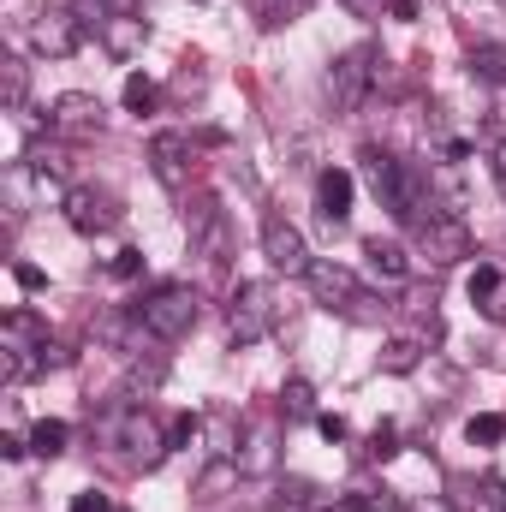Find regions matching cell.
I'll return each mask as SVG.
<instances>
[{
  "label": "cell",
  "instance_id": "obj_17",
  "mask_svg": "<svg viewBox=\"0 0 506 512\" xmlns=\"http://www.w3.org/2000/svg\"><path fill=\"white\" fill-rule=\"evenodd\" d=\"M239 477H245V471H239V459H209V465L197 471V483H191V501L215 507V501H227V489H233Z\"/></svg>",
  "mask_w": 506,
  "mask_h": 512
},
{
  "label": "cell",
  "instance_id": "obj_16",
  "mask_svg": "<svg viewBox=\"0 0 506 512\" xmlns=\"http://www.w3.org/2000/svg\"><path fill=\"white\" fill-rule=\"evenodd\" d=\"M471 304H477L489 322H506V268L477 262V274H471Z\"/></svg>",
  "mask_w": 506,
  "mask_h": 512
},
{
  "label": "cell",
  "instance_id": "obj_1",
  "mask_svg": "<svg viewBox=\"0 0 506 512\" xmlns=\"http://www.w3.org/2000/svg\"><path fill=\"white\" fill-rule=\"evenodd\" d=\"M131 316H137V328H143L149 340L173 346V340H185V334L197 328V292H191L185 280H167V286L143 292V298L131 304Z\"/></svg>",
  "mask_w": 506,
  "mask_h": 512
},
{
  "label": "cell",
  "instance_id": "obj_22",
  "mask_svg": "<svg viewBox=\"0 0 506 512\" xmlns=\"http://www.w3.org/2000/svg\"><path fill=\"white\" fill-rule=\"evenodd\" d=\"M471 78L501 90L506 84V42H477V48H471Z\"/></svg>",
  "mask_w": 506,
  "mask_h": 512
},
{
  "label": "cell",
  "instance_id": "obj_32",
  "mask_svg": "<svg viewBox=\"0 0 506 512\" xmlns=\"http://www.w3.org/2000/svg\"><path fill=\"white\" fill-rule=\"evenodd\" d=\"M12 280H18L24 292H42V286H48V274H42L36 262H12Z\"/></svg>",
  "mask_w": 506,
  "mask_h": 512
},
{
  "label": "cell",
  "instance_id": "obj_3",
  "mask_svg": "<svg viewBox=\"0 0 506 512\" xmlns=\"http://www.w3.org/2000/svg\"><path fill=\"white\" fill-rule=\"evenodd\" d=\"M108 435L126 447V459L131 465H143V471H155V465L173 453V441L161 435V423L149 417V405H126V411H114V417H108Z\"/></svg>",
  "mask_w": 506,
  "mask_h": 512
},
{
  "label": "cell",
  "instance_id": "obj_9",
  "mask_svg": "<svg viewBox=\"0 0 506 512\" xmlns=\"http://www.w3.org/2000/svg\"><path fill=\"white\" fill-rule=\"evenodd\" d=\"M78 42H84L78 12H54V6H48V12L30 18V48H36V54H48V60H72Z\"/></svg>",
  "mask_w": 506,
  "mask_h": 512
},
{
  "label": "cell",
  "instance_id": "obj_12",
  "mask_svg": "<svg viewBox=\"0 0 506 512\" xmlns=\"http://www.w3.org/2000/svg\"><path fill=\"white\" fill-rule=\"evenodd\" d=\"M185 221H191V245L209 256V262H227L233 251V233H227V209H215L209 197H197L191 209H185Z\"/></svg>",
  "mask_w": 506,
  "mask_h": 512
},
{
  "label": "cell",
  "instance_id": "obj_2",
  "mask_svg": "<svg viewBox=\"0 0 506 512\" xmlns=\"http://www.w3.org/2000/svg\"><path fill=\"white\" fill-rule=\"evenodd\" d=\"M376 66H381V54L370 42H358V48H346V54L334 60V72H328V102H334L340 120H352V114L364 108V96L376 90Z\"/></svg>",
  "mask_w": 506,
  "mask_h": 512
},
{
  "label": "cell",
  "instance_id": "obj_24",
  "mask_svg": "<svg viewBox=\"0 0 506 512\" xmlns=\"http://www.w3.org/2000/svg\"><path fill=\"white\" fill-rule=\"evenodd\" d=\"M280 417H286V423L316 417V387L304 382V376H292V382H286V393H280Z\"/></svg>",
  "mask_w": 506,
  "mask_h": 512
},
{
  "label": "cell",
  "instance_id": "obj_36",
  "mask_svg": "<svg viewBox=\"0 0 506 512\" xmlns=\"http://www.w3.org/2000/svg\"><path fill=\"white\" fill-rule=\"evenodd\" d=\"M340 6H346V12H358V18H381L393 0H340Z\"/></svg>",
  "mask_w": 506,
  "mask_h": 512
},
{
  "label": "cell",
  "instance_id": "obj_21",
  "mask_svg": "<svg viewBox=\"0 0 506 512\" xmlns=\"http://www.w3.org/2000/svg\"><path fill=\"white\" fill-rule=\"evenodd\" d=\"M72 12H78V24L84 30H108V18H131L137 12V0H72Z\"/></svg>",
  "mask_w": 506,
  "mask_h": 512
},
{
  "label": "cell",
  "instance_id": "obj_34",
  "mask_svg": "<svg viewBox=\"0 0 506 512\" xmlns=\"http://www.w3.org/2000/svg\"><path fill=\"white\" fill-rule=\"evenodd\" d=\"M72 512H114V501L102 489H84V495H72Z\"/></svg>",
  "mask_w": 506,
  "mask_h": 512
},
{
  "label": "cell",
  "instance_id": "obj_40",
  "mask_svg": "<svg viewBox=\"0 0 506 512\" xmlns=\"http://www.w3.org/2000/svg\"><path fill=\"white\" fill-rule=\"evenodd\" d=\"M405 512H453L447 501H423V507H405Z\"/></svg>",
  "mask_w": 506,
  "mask_h": 512
},
{
  "label": "cell",
  "instance_id": "obj_35",
  "mask_svg": "<svg viewBox=\"0 0 506 512\" xmlns=\"http://www.w3.org/2000/svg\"><path fill=\"white\" fill-rule=\"evenodd\" d=\"M131 274H143V251H120L114 256V280H131Z\"/></svg>",
  "mask_w": 506,
  "mask_h": 512
},
{
  "label": "cell",
  "instance_id": "obj_39",
  "mask_svg": "<svg viewBox=\"0 0 506 512\" xmlns=\"http://www.w3.org/2000/svg\"><path fill=\"white\" fill-rule=\"evenodd\" d=\"M489 507H495V512H506V483H501V477L489 483Z\"/></svg>",
  "mask_w": 506,
  "mask_h": 512
},
{
  "label": "cell",
  "instance_id": "obj_28",
  "mask_svg": "<svg viewBox=\"0 0 506 512\" xmlns=\"http://www.w3.org/2000/svg\"><path fill=\"white\" fill-rule=\"evenodd\" d=\"M465 435H471L477 447H495V441H506V417L483 411V417H471V423H465Z\"/></svg>",
  "mask_w": 506,
  "mask_h": 512
},
{
  "label": "cell",
  "instance_id": "obj_15",
  "mask_svg": "<svg viewBox=\"0 0 506 512\" xmlns=\"http://www.w3.org/2000/svg\"><path fill=\"white\" fill-rule=\"evenodd\" d=\"M316 209L328 227H346L352 221V173L346 167H322L316 173Z\"/></svg>",
  "mask_w": 506,
  "mask_h": 512
},
{
  "label": "cell",
  "instance_id": "obj_23",
  "mask_svg": "<svg viewBox=\"0 0 506 512\" xmlns=\"http://www.w3.org/2000/svg\"><path fill=\"white\" fill-rule=\"evenodd\" d=\"M417 364H423V340L399 334V340H387V346H381V370H387V376H411Z\"/></svg>",
  "mask_w": 506,
  "mask_h": 512
},
{
  "label": "cell",
  "instance_id": "obj_19",
  "mask_svg": "<svg viewBox=\"0 0 506 512\" xmlns=\"http://www.w3.org/2000/svg\"><path fill=\"white\" fill-rule=\"evenodd\" d=\"M143 42H149V24H143L137 12H131V18H108V30H102V48H108L114 60H137Z\"/></svg>",
  "mask_w": 506,
  "mask_h": 512
},
{
  "label": "cell",
  "instance_id": "obj_38",
  "mask_svg": "<svg viewBox=\"0 0 506 512\" xmlns=\"http://www.w3.org/2000/svg\"><path fill=\"white\" fill-rule=\"evenodd\" d=\"M0 453H6V459H24V453H30V441H24V435H0Z\"/></svg>",
  "mask_w": 506,
  "mask_h": 512
},
{
  "label": "cell",
  "instance_id": "obj_30",
  "mask_svg": "<svg viewBox=\"0 0 506 512\" xmlns=\"http://www.w3.org/2000/svg\"><path fill=\"white\" fill-rule=\"evenodd\" d=\"M203 90H209V78H203V72H197V66H185V72H179V78H173V96H179V102H197V96H203Z\"/></svg>",
  "mask_w": 506,
  "mask_h": 512
},
{
  "label": "cell",
  "instance_id": "obj_18",
  "mask_svg": "<svg viewBox=\"0 0 506 512\" xmlns=\"http://www.w3.org/2000/svg\"><path fill=\"white\" fill-rule=\"evenodd\" d=\"M364 256H370V274H376L381 286H405L411 280V262H405V251L393 245V239H364Z\"/></svg>",
  "mask_w": 506,
  "mask_h": 512
},
{
  "label": "cell",
  "instance_id": "obj_25",
  "mask_svg": "<svg viewBox=\"0 0 506 512\" xmlns=\"http://www.w3.org/2000/svg\"><path fill=\"white\" fill-rule=\"evenodd\" d=\"M66 441H72V429H66L60 417H42V423L30 429V453H42V459H60Z\"/></svg>",
  "mask_w": 506,
  "mask_h": 512
},
{
  "label": "cell",
  "instance_id": "obj_20",
  "mask_svg": "<svg viewBox=\"0 0 506 512\" xmlns=\"http://www.w3.org/2000/svg\"><path fill=\"white\" fill-rule=\"evenodd\" d=\"M358 161H364L370 191L387 203V197H393V179H399V155H393V149H381V143H364V155H358Z\"/></svg>",
  "mask_w": 506,
  "mask_h": 512
},
{
  "label": "cell",
  "instance_id": "obj_5",
  "mask_svg": "<svg viewBox=\"0 0 506 512\" xmlns=\"http://www.w3.org/2000/svg\"><path fill=\"white\" fill-rule=\"evenodd\" d=\"M417 251H423L429 268H453V262L477 256V239H471V227L459 221V209H441L435 221H423V227H417Z\"/></svg>",
  "mask_w": 506,
  "mask_h": 512
},
{
  "label": "cell",
  "instance_id": "obj_14",
  "mask_svg": "<svg viewBox=\"0 0 506 512\" xmlns=\"http://www.w3.org/2000/svg\"><path fill=\"white\" fill-rule=\"evenodd\" d=\"M0 340H12V346H30V352H48V358H54V370L66 364V352L54 346V334H48V322H42L36 310H6V322H0Z\"/></svg>",
  "mask_w": 506,
  "mask_h": 512
},
{
  "label": "cell",
  "instance_id": "obj_13",
  "mask_svg": "<svg viewBox=\"0 0 506 512\" xmlns=\"http://www.w3.org/2000/svg\"><path fill=\"white\" fill-rule=\"evenodd\" d=\"M304 280H310V292H316L328 310H346V316H352V304L364 298L358 274H352V268H340V262H310V274H304Z\"/></svg>",
  "mask_w": 506,
  "mask_h": 512
},
{
  "label": "cell",
  "instance_id": "obj_6",
  "mask_svg": "<svg viewBox=\"0 0 506 512\" xmlns=\"http://www.w3.org/2000/svg\"><path fill=\"white\" fill-rule=\"evenodd\" d=\"M60 209H66V227L84 233V239H102V233H114V227L126 221L120 197H114V191H96V185H72Z\"/></svg>",
  "mask_w": 506,
  "mask_h": 512
},
{
  "label": "cell",
  "instance_id": "obj_33",
  "mask_svg": "<svg viewBox=\"0 0 506 512\" xmlns=\"http://www.w3.org/2000/svg\"><path fill=\"white\" fill-rule=\"evenodd\" d=\"M197 429H203V423H197V411H185V417H173L167 441H173V447H185V441H197Z\"/></svg>",
  "mask_w": 506,
  "mask_h": 512
},
{
  "label": "cell",
  "instance_id": "obj_10",
  "mask_svg": "<svg viewBox=\"0 0 506 512\" xmlns=\"http://www.w3.org/2000/svg\"><path fill=\"white\" fill-rule=\"evenodd\" d=\"M149 167L167 191H185L191 185V137L185 131H155L149 137Z\"/></svg>",
  "mask_w": 506,
  "mask_h": 512
},
{
  "label": "cell",
  "instance_id": "obj_4",
  "mask_svg": "<svg viewBox=\"0 0 506 512\" xmlns=\"http://www.w3.org/2000/svg\"><path fill=\"white\" fill-rule=\"evenodd\" d=\"M268 328H274V286H268V280H245V286L233 292V310H227V346L245 352V346H256Z\"/></svg>",
  "mask_w": 506,
  "mask_h": 512
},
{
  "label": "cell",
  "instance_id": "obj_11",
  "mask_svg": "<svg viewBox=\"0 0 506 512\" xmlns=\"http://www.w3.org/2000/svg\"><path fill=\"white\" fill-rule=\"evenodd\" d=\"M274 465H280V417L256 411L251 423H245V453H239V471H245V477H268Z\"/></svg>",
  "mask_w": 506,
  "mask_h": 512
},
{
  "label": "cell",
  "instance_id": "obj_7",
  "mask_svg": "<svg viewBox=\"0 0 506 512\" xmlns=\"http://www.w3.org/2000/svg\"><path fill=\"white\" fill-rule=\"evenodd\" d=\"M262 256H268V268H274V274H286V280H304V274H310V262H316L310 245H304V233H298L280 209H268V215H262Z\"/></svg>",
  "mask_w": 506,
  "mask_h": 512
},
{
  "label": "cell",
  "instance_id": "obj_26",
  "mask_svg": "<svg viewBox=\"0 0 506 512\" xmlns=\"http://www.w3.org/2000/svg\"><path fill=\"white\" fill-rule=\"evenodd\" d=\"M6 72V114H24V96H30V66L24 60H0Z\"/></svg>",
  "mask_w": 506,
  "mask_h": 512
},
{
  "label": "cell",
  "instance_id": "obj_27",
  "mask_svg": "<svg viewBox=\"0 0 506 512\" xmlns=\"http://www.w3.org/2000/svg\"><path fill=\"white\" fill-rule=\"evenodd\" d=\"M126 108L131 114H155V108H161V90H155L143 72H131L126 78Z\"/></svg>",
  "mask_w": 506,
  "mask_h": 512
},
{
  "label": "cell",
  "instance_id": "obj_31",
  "mask_svg": "<svg viewBox=\"0 0 506 512\" xmlns=\"http://www.w3.org/2000/svg\"><path fill=\"white\" fill-rule=\"evenodd\" d=\"M364 453H370V459H393V453H399V435H393V423H381L376 435H370V447H364Z\"/></svg>",
  "mask_w": 506,
  "mask_h": 512
},
{
  "label": "cell",
  "instance_id": "obj_37",
  "mask_svg": "<svg viewBox=\"0 0 506 512\" xmlns=\"http://www.w3.org/2000/svg\"><path fill=\"white\" fill-rule=\"evenodd\" d=\"M316 429H322L328 441H346V435H352V429H346V417H316Z\"/></svg>",
  "mask_w": 506,
  "mask_h": 512
},
{
  "label": "cell",
  "instance_id": "obj_8",
  "mask_svg": "<svg viewBox=\"0 0 506 512\" xmlns=\"http://www.w3.org/2000/svg\"><path fill=\"white\" fill-rule=\"evenodd\" d=\"M102 126H108V108L90 90H66L48 108V131H60V137H102Z\"/></svg>",
  "mask_w": 506,
  "mask_h": 512
},
{
  "label": "cell",
  "instance_id": "obj_29",
  "mask_svg": "<svg viewBox=\"0 0 506 512\" xmlns=\"http://www.w3.org/2000/svg\"><path fill=\"white\" fill-rule=\"evenodd\" d=\"M489 173H495V191L506 197V126H489Z\"/></svg>",
  "mask_w": 506,
  "mask_h": 512
}]
</instances>
